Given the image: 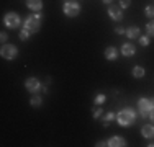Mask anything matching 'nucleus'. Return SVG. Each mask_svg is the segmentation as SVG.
<instances>
[{
	"label": "nucleus",
	"mask_w": 154,
	"mask_h": 147,
	"mask_svg": "<svg viewBox=\"0 0 154 147\" xmlns=\"http://www.w3.org/2000/svg\"><path fill=\"white\" fill-rule=\"evenodd\" d=\"M134 121H136V113H134V110H131V108H123L122 111L116 113V123H118L120 126H123V128L131 126Z\"/></svg>",
	"instance_id": "nucleus-1"
},
{
	"label": "nucleus",
	"mask_w": 154,
	"mask_h": 147,
	"mask_svg": "<svg viewBox=\"0 0 154 147\" xmlns=\"http://www.w3.org/2000/svg\"><path fill=\"white\" fill-rule=\"evenodd\" d=\"M0 56L3 59H7V61H13L17 56H18V47L15 44H3L2 49H0Z\"/></svg>",
	"instance_id": "nucleus-4"
},
{
	"label": "nucleus",
	"mask_w": 154,
	"mask_h": 147,
	"mask_svg": "<svg viewBox=\"0 0 154 147\" xmlns=\"http://www.w3.org/2000/svg\"><path fill=\"white\" fill-rule=\"evenodd\" d=\"M116 57H118L116 47L115 46H108L107 49H105V59H108V61H116Z\"/></svg>",
	"instance_id": "nucleus-13"
},
{
	"label": "nucleus",
	"mask_w": 154,
	"mask_h": 147,
	"mask_svg": "<svg viewBox=\"0 0 154 147\" xmlns=\"http://www.w3.org/2000/svg\"><path fill=\"white\" fill-rule=\"evenodd\" d=\"M64 13H66V16L74 18V16H77V15L80 13V5H79L77 2L69 0V2L64 3Z\"/></svg>",
	"instance_id": "nucleus-5"
},
{
	"label": "nucleus",
	"mask_w": 154,
	"mask_h": 147,
	"mask_svg": "<svg viewBox=\"0 0 154 147\" xmlns=\"http://www.w3.org/2000/svg\"><path fill=\"white\" fill-rule=\"evenodd\" d=\"M41 87L43 85L39 83V80L36 79V77H28L26 82H25V88H26L28 92H31V93H36Z\"/></svg>",
	"instance_id": "nucleus-7"
},
{
	"label": "nucleus",
	"mask_w": 154,
	"mask_h": 147,
	"mask_svg": "<svg viewBox=\"0 0 154 147\" xmlns=\"http://www.w3.org/2000/svg\"><path fill=\"white\" fill-rule=\"evenodd\" d=\"M148 118L152 121V124H154V110H151V113H149V116H148Z\"/></svg>",
	"instance_id": "nucleus-28"
},
{
	"label": "nucleus",
	"mask_w": 154,
	"mask_h": 147,
	"mask_svg": "<svg viewBox=\"0 0 154 147\" xmlns=\"http://www.w3.org/2000/svg\"><path fill=\"white\" fill-rule=\"evenodd\" d=\"M138 108H139V113H141L143 118H148L149 113H151V110H154L149 98H139L138 100Z\"/></svg>",
	"instance_id": "nucleus-6"
},
{
	"label": "nucleus",
	"mask_w": 154,
	"mask_h": 147,
	"mask_svg": "<svg viewBox=\"0 0 154 147\" xmlns=\"http://www.w3.org/2000/svg\"><path fill=\"white\" fill-rule=\"evenodd\" d=\"M26 7L33 13H39L43 10V0H26Z\"/></svg>",
	"instance_id": "nucleus-9"
},
{
	"label": "nucleus",
	"mask_w": 154,
	"mask_h": 147,
	"mask_svg": "<svg viewBox=\"0 0 154 147\" xmlns=\"http://www.w3.org/2000/svg\"><path fill=\"white\" fill-rule=\"evenodd\" d=\"M102 116V108H100V106H98V108L97 110H95V111H94V118H95V119H98V118H100Z\"/></svg>",
	"instance_id": "nucleus-24"
},
{
	"label": "nucleus",
	"mask_w": 154,
	"mask_h": 147,
	"mask_svg": "<svg viewBox=\"0 0 154 147\" xmlns=\"http://www.w3.org/2000/svg\"><path fill=\"white\" fill-rule=\"evenodd\" d=\"M103 103H105V95L103 93H100V95L95 97V105H97V106H102Z\"/></svg>",
	"instance_id": "nucleus-21"
},
{
	"label": "nucleus",
	"mask_w": 154,
	"mask_h": 147,
	"mask_svg": "<svg viewBox=\"0 0 154 147\" xmlns=\"http://www.w3.org/2000/svg\"><path fill=\"white\" fill-rule=\"evenodd\" d=\"M125 34H126L130 39H138L139 36H141V31H139L138 26H130V28L126 29V33H125Z\"/></svg>",
	"instance_id": "nucleus-14"
},
{
	"label": "nucleus",
	"mask_w": 154,
	"mask_h": 147,
	"mask_svg": "<svg viewBox=\"0 0 154 147\" xmlns=\"http://www.w3.org/2000/svg\"><path fill=\"white\" fill-rule=\"evenodd\" d=\"M41 21H43V16L39 13H31V15H28V16L25 18L23 26L30 33H38L39 28H41Z\"/></svg>",
	"instance_id": "nucleus-2"
},
{
	"label": "nucleus",
	"mask_w": 154,
	"mask_h": 147,
	"mask_svg": "<svg viewBox=\"0 0 154 147\" xmlns=\"http://www.w3.org/2000/svg\"><path fill=\"white\" fill-rule=\"evenodd\" d=\"M30 34H31V33L28 31L26 28H23V29L20 31V39H21V41H26V39L30 38Z\"/></svg>",
	"instance_id": "nucleus-20"
},
{
	"label": "nucleus",
	"mask_w": 154,
	"mask_h": 147,
	"mask_svg": "<svg viewBox=\"0 0 154 147\" xmlns=\"http://www.w3.org/2000/svg\"><path fill=\"white\" fill-rule=\"evenodd\" d=\"M115 31H116V34H125V33H126V29L122 28V26H118V28L115 29Z\"/></svg>",
	"instance_id": "nucleus-26"
},
{
	"label": "nucleus",
	"mask_w": 154,
	"mask_h": 147,
	"mask_svg": "<svg viewBox=\"0 0 154 147\" xmlns=\"http://www.w3.org/2000/svg\"><path fill=\"white\" fill-rule=\"evenodd\" d=\"M102 2H103V3H107V5H112V2H113V0H102Z\"/></svg>",
	"instance_id": "nucleus-29"
},
{
	"label": "nucleus",
	"mask_w": 154,
	"mask_h": 147,
	"mask_svg": "<svg viewBox=\"0 0 154 147\" xmlns=\"http://www.w3.org/2000/svg\"><path fill=\"white\" fill-rule=\"evenodd\" d=\"M115 118H116V116H115V113H113V111L107 113V115H105V118H103V126H108L110 121H113Z\"/></svg>",
	"instance_id": "nucleus-17"
},
{
	"label": "nucleus",
	"mask_w": 154,
	"mask_h": 147,
	"mask_svg": "<svg viewBox=\"0 0 154 147\" xmlns=\"http://www.w3.org/2000/svg\"><path fill=\"white\" fill-rule=\"evenodd\" d=\"M134 52H136V47H134L131 43H125L123 46H122V54H123L125 57L134 56Z\"/></svg>",
	"instance_id": "nucleus-11"
},
{
	"label": "nucleus",
	"mask_w": 154,
	"mask_h": 147,
	"mask_svg": "<svg viewBox=\"0 0 154 147\" xmlns=\"http://www.w3.org/2000/svg\"><path fill=\"white\" fill-rule=\"evenodd\" d=\"M149 100H151V105H152V108H154V97H152V98H149Z\"/></svg>",
	"instance_id": "nucleus-30"
},
{
	"label": "nucleus",
	"mask_w": 154,
	"mask_h": 147,
	"mask_svg": "<svg viewBox=\"0 0 154 147\" xmlns=\"http://www.w3.org/2000/svg\"><path fill=\"white\" fill-rule=\"evenodd\" d=\"M7 39H8V36H7V33H5V31H2V33H0V41H2L3 44H5V41H7Z\"/></svg>",
	"instance_id": "nucleus-25"
},
{
	"label": "nucleus",
	"mask_w": 154,
	"mask_h": 147,
	"mask_svg": "<svg viewBox=\"0 0 154 147\" xmlns=\"http://www.w3.org/2000/svg\"><path fill=\"white\" fill-rule=\"evenodd\" d=\"M141 134H143V137H146V139L154 137V124H144V126L141 128Z\"/></svg>",
	"instance_id": "nucleus-12"
},
{
	"label": "nucleus",
	"mask_w": 154,
	"mask_h": 147,
	"mask_svg": "<svg viewBox=\"0 0 154 147\" xmlns=\"http://www.w3.org/2000/svg\"><path fill=\"white\" fill-rule=\"evenodd\" d=\"M108 16L115 21H122L123 20V10L122 7H116V5H110L108 7Z\"/></svg>",
	"instance_id": "nucleus-8"
},
{
	"label": "nucleus",
	"mask_w": 154,
	"mask_h": 147,
	"mask_svg": "<svg viewBox=\"0 0 154 147\" xmlns=\"http://www.w3.org/2000/svg\"><path fill=\"white\" fill-rule=\"evenodd\" d=\"M131 74H133L134 79H143V77H144V74H146V70L141 67V65H136V67H133Z\"/></svg>",
	"instance_id": "nucleus-15"
},
{
	"label": "nucleus",
	"mask_w": 154,
	"mask_h": 147,
	"mask_svg": "<svg viewBox=\"0 0 154 147\" xmlns=\"http://www.w3.org/2000/svg\"><path fill=\"white\" fill-rule=\"evenodd\" d=\"M3 25H5L7 28H10V29H17V28L21 25V18H20V15L15 13V12L5 13V16H3Z\"/></svg>",
	"instance_id": "nucleus-3"
},
{
	"label": "nucleus",
	"mask_w": 154,
	"mask_h": 147,
	"mask_svg": "<svg viewBox=\"0 0 154 147\" xmlns=\"http://www.w3.org/2000/svg\"><path fill=\"white\" fill-rule=\"evenodd\" d=\"M107 142L110 147H125L126 146V141H125V137H122V136H112Z\"/></svg>",
	"instance_id": "nucleus-10"
},
{
	"label": "nucleus",
	"mask_w": 154,
	"mask_h": 147,
	"mask_svg": "<svg viewBox=\"0 0 154 147\" xmlns=\"http://www.w3.org/2000/svg\"><path fill=\"white\" fill-rule=\"evenodd\" d=\"M131 5V0H120V7L122 8H128Z\"/></svg>",
	"instance_id": "nucleus-23"
},
{
	"label": "nucleus",
	"mask_w": 154,
	"mask_h": 147,
	"mask_svg": "<svg viewBox=\"0 0 154 147\" xmlns=\"http://www.w3.org/2000/svg\"><path fill=\"white\" fill-rule=\"evenodd\" d=\"M146 33H148V36H154V20L146 25Z\"/></svg>",
	"instance_id": "nucleus-19"
},
{
	"label": "nucleus",
	"mask_w": 154,
	"mask_h": 147,
	"mask_svg": "<svg viewBox=\"0 0 154 147\" xmlns=\"http://www.w3.org/2000/svg\"><path fill=\"white\" fill-rule=\"evenodd\" d=\"M30 103H31V106H35V108H39V106H41V103H43V100H41V97H39V95H33Z\"/></svg>",
	"instance_id": "nucleus-16"
},
{
	"label": "nucleus",
	"mask_w": 154,
	"mask_h": 147,
	"mask_svg": "<svg viewBox=\"0 0 154 147\" xmlns=\"http://www.w3.org/2000/svg\"><path fill=\"white\" fill-rule=\"evenodd\" d=\"M144 13L148 18H151V20H154V5H148L144 8Z\"/></svg>",
	"instance_id": "nucleus-18"
},
{
	"label": "nucleus",
	"mask_w": 154,
	"mask_h": 147,
	"mask_svg": "<svg viewBox=\"0 0 154 147\" xmlns=\"http://www.w3.org/2000/svg\"><path fill=\"white\" fill-rule=\"evenodd\" d=\"M95 146H97V147H105V146H108V142L107 141H100V142H97Z\"/></svg>",
	"instance_id": "nucleus-27"
},
{
	"label": "nucleus",
	"mask_w": 154,
	"mask_h": 147,
	"mask_svg": "<svg viewBox=\"0 0 154 147\" xmlns=\"http://www.w3.org/2000/svg\"><path fill=\"white\" fill-rule=\"evenodd\" d=\"M139 44H141V46H149V36L146 34V36H139Z\"/></svg>",
	"instance_id": "nucleus-22"
}]
</instances>
